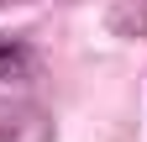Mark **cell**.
<instances>
[{"mask_svg":"<svg viewBox=\"0 0 147 142\" xmlns=\"http://www.w3.org/2000/svg\"><path fill=\"white\" fill-rule=\"evenodd\" d=\"M47 137H53V126L37 105H26V100L0 105V142H47Z\"/></svg>","mask_w":147,"mask_h":142,"instance_id":"obj_1","label":"cell"},{"mask_svg":"<svg viewBox=\"0 0 147 142\" xmlns=\"http://www.w3.org/2000/svg\"><path fill=\"white\" fill-rule=\"evenodd\" d=\"M32 74V47L21 37H0V79H21Z\"/></svg>","mask_w":147,"mask_h":142,"instance_id":"obj_2","label":"cell"}]
</instances>
